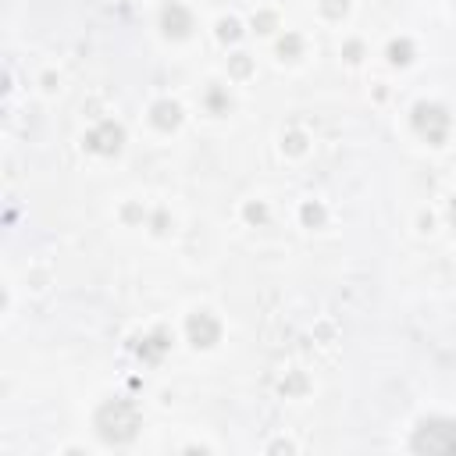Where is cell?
Masks as SVG:
<instances>
[{
  "mask_svg": "<svg viewBox=\"0 0 456 456\" xmlns=\"http://www.w3.org/2000/svg\"><path fill=\"white\" fill-rule=\"evenodd\" d=\"M96 431H100L103 442H114V445L132 442L136 431H139V410L129 403V399H114V403L100 407V414H96Z\"/></svg>",
  "mask_w": 456,
  "mask_h": 456,
  "instance_id": "cell-1",
  "label": "cell"
},
{
  "mask_svg": "<svg viewBox=\"0 0 456 456\" xmlns=\"http://www.w3.org/2000/svg\"><path fill=\"white\" fill-rule=\"evenodd\" d=\"M153 114H157L153 122H157L160 129H167V125H175V122H179V107H175V103H157Z\"/></svg>",
  "mask_w": 456,
  "mask_h": 456,
  "instance_id": "cell-7",
  "label": "cell"
},
{
  "mask_svg": "<svg viewBox=\"0 0 456 456\" xmlns=\"http://www.w3.org/2000/svg\"><path fill=\"white\" fill-rule=\"evenodd\" d=\"M221 36H224V39H232V36H239L236 22H224V25H221Z\"/></svg>",
  "mask_w": 456,
  "mask_h": 456,
  "instance_id": "cell-9",
  "label": "cell"
},
{
  "mask_svg": "<svg viewBox=\"0 0 456 456\" xmlns=\"http://www.w3.org/2000/svg\"><path fill=\"white\" fill-rule=\"evenodd\" d=\"M452 224H456V203H452Z\"/></svg>",
  "mask_w": 456,
  "mask_h": 456,
  "instance_id": "cell-11",
  "label": "cell"
},
{
  "mask_svg": "<svg viewBox=\"0 0 456 456\" xmlns=\"http://www.w3.org/2000/svg\"><path fill=\"white\" fill-rule=\"evenodd\" d=\"M89 146H93V150H100V153H114V150L122 146V129H114L110 122H107V125H100V129L89 136Z\"/></svg>",
  "mask_w": 456,
  "mask_h": 456,
  "instance_id": "cell-4",
  "label": "cell"
},
{
  "mask_svg": "<svg viewBox=\"0 0 456 456\" xmlns=\"http://www.w3.org/2000/svg\"><path fill=\"white\" fill-rule=\"evenodd\" d=\"M414 125H417V132L428 136L431 143H442V136H445V129H449V114H445L442 107H435V103H417Z\"/></svg>",
  "mask_w": 456,
  "mask_h": 456,
  "instance_id": "cell-3",
  "label": "cell"
},
{
  "mask_svg": "<svg viewBox=\"0 0 456 456\" xmlns=\"http://www.w3.org/2000/svg\"><path fill=\"white\" fill-rule=\"evenodd\" d=\"M303 214H307V221H321V210H317V207H307Z\"/></svg>",
  "mask_w": 456,
  "mask_h": 456,
  "instance_id": "cell-10",
  "label": "cell"
},
{
  "mask_svg": "<svg viewBox=\"0 0 456 456\" xmlns=\"http://www.w3.org/2000/svg\"><path fill=\"white\" fill-rule=\"evenodd\" d=\"M189 335H193L196 346H210V342L217 338V321L210 314H200V317L189 321Z\"/></svg>",
  "mask_w": 456,
  "mask_h": 456,
  "instance_id": "cell-5",
  "label": "cell"
},
{
  "mask_svg": "<svg viewBox=\"0 0 456 456\" xmlns=\"http://www.w3.org/2000/svg\"><path fill=\"white\" fill-rule=\"evenodd\" d=\"M417 452H456V424L452 421H424L414 435Z\"/></svg>",
  "mask_w": 456,
  "mask_h": 456,
  "instance_id": "cell-2",
  "label": "cell"
},
{
  "mask_svg": "<svg viewBox=\"0 0 456 456\" xmlns=\"http://www.w3.org/2000/svg\"><path fill=\"white\" fill-rule=\"evenodd\" d=\"M164 32L171 36V32H175V36H186L189 32V15L179 8V4H171L167 11H164Z\"/></svg>",
  "mask_w": 456,
  "mask_h": 456,
  "instance_id": "cell-6",
  "label": "cell"
},
{
  "mask_svg": "<svg viewBox=\"0 0 456 456\" xmlns=\"http://www.w3.org/2000/svg\"><path fill=\"white\" fill-rule=\"evenodd\" d=\"M388 53H392V61H399V65L410 61V57H407V53H410V46H407V43H392V50H388Z\"/></svg>",
  "mask_w": 456,
  "mask_h": 456,
  "instance_id": "cell-8",
  "label": "cell"
}]
</instances>
